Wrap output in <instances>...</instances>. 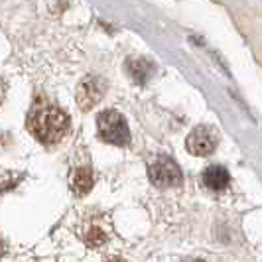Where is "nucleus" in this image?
Instances as JSON below:
<instances>
[{
	"mask_svg": "<svg viewBox=\"0 0 262 262\" xmlns=\"http://www.w3.org/2000/svg\"><path fill=\"white\" fill-rule=\"evenodd\" d=\"M219 144V134L211 126H197L195 130L187 136V150L193 156H209L215 152V148Z\"/></svg>",
	"mask_w": 262,
	"mask_h": 262,
	"instance_id": "39448f33",
	"label": "nucleus"
},
{
	"mask_svg": "<svg viewBox=\"0 0 262 262\" xmlns=\"http://www.w3.org/2000/svg\"><path fill=\"white\" fill-rule=\"evenodd\" d=\"M28 126L39 142L55 144L67 134L69 117L57 106H41L34 111V115L28 120Z\"/></svg>",
	"mask_w": 262,
	"mask_h": 262,
	"instance_id": "f257e3e1",
	"label": "nucleus"
},
{
	"mask_svg": "<svg viewBox=\"0 0 262 262\" xmlns=\"http://www.w3.org/2000/svg\"><path fill=\"white\" fill-rule=\"evenodd\" d=\"M106 241V235L101 231V229H91L89 233H87V236H85V243L89 245V247H99V245H103Z\"/></svg>",
	"mask_w": 262,
	"mask_h": 262,
	"instance_id": "1a4fd4ad",
	"label": "nucleus"
},
{
	"mask_svg": "<svg viewBox=\"0 0 262 262\" xmlns=\"http://www.w3.org/2000/svg\"><path fill=\"white\" fill-rule=\"evenodd\" d=\"M106 91V81L103 77H97V75H89L85 77L77 87V105L83 108V111H89L91 106H95L103 97H105Z\"/></svg>",
	"mask_w": 262,
	"mask_h": 262,
	"instance_id": "20e7f679",
	"label": "nucleus"
},
{
	"mask_svg": "<svg viewBox=\"0 0 262 262\" xmlns=\"http://www.w3.org/2000/svg\"><path fill=\"white\" fill-rule=\"evenodd\" d=\"M126 69L130 73V77L136 81V83H146L148 79L154 75L156 67L152 61H148L146 57H136V59H128L126 63Z\"/></svg>",
	"mask_w": 262,
	"mask_h": 262,
	"instance_id": "0eeeda50",
	"label": "nucleus"
},
{
	"mask_svg": "<svg viewBox=\"0 0 262 262\" xmlns=\"http://www.w3.org/2000/svg\"><path fill=\"white\" fill-rule=\"evenodd\" d=\"M93 182H95V178H93L91 168H79V170L73 173L71 187H73V191H75L77 195H85V193L91 191Z\"/></svg>",
	"mask_w": 262,
	"mask_h": 262,
	"instance_id": "6e6552de",
	"label": "nucleus"
},
{
	"mask_svg": "<svg viewBox=\"0 0 262 262\" xmlns=\"http://www.w3.org/2000/svg\"><path fill=\"white\" fill-rule=\"evenodd\" d=\"M201 182H203L205 187H209L213 191H219V189H225L229 185L231 176H229V171L225 170L223 166H209L207 170L203 171Z\"/></svg>",
	"mask_w": 262,
	"mask_h": 262,
	"instance_id": "423d86ee",
	"label": "nucleus"
},
{
	"mask_svg": "<svg viewBox=\"0 0 262 262\" xmlns=\"http://www.w3.org/2000/svg\"><path fill=\"white\" fill-rule=\"evenodd\" d=\"M97 128H99V138L103 142L115 146H126L130 142L128 124L118 111H103L97 117Z\"/></svg>",
	"mask_w": 262,
	"mask_h": 262,
	"instance_id": "f03ea898",
	"label": "nucleus"
},
{
	"mask_svg": "<svg viewBox=\"0 0 262 262\" xmlns=\"http://www.w3.org/2000/svg\"><path fill=\"white\" fill-rule=\"evenodd\" d=\"M2 97H4V81L0 79V103H2Z\"/></svg>",
	"mask_w": 262,
	"mask_h": 262,
	"instance_id": "9d476101",
	"label": "nucleus"
},
{
	"mask_svg": "<svg viewBox=\"0 0 262 262\" xmlns=\"http://www.w3.org/2000/svg\"><path fill=\"white\" fill-rule=\"evenodd\" d=\"M4 252V245H2V241H0V254Z\"/></svg>",
	"mask_w": 262,
	"mask_h": 262,
	"instance_id": "9b49d317",
	"label": "nucleus"
},
{
	"mask_svg": "<svg viewBox=\"0 0 262 262\" xmlns=\"http://www.w3.org/2000/svg\"><path fill=\"white\" fill-rule=\"evenodd\" d=\"M148 178L158 187H173V185H180L184 182V176H182L180 166L173 160H170V158L166 156L158 158L154 164H150Z\"/></svg>",
	"mask_w": 262,
	"mask_h": 262,
	"instance_id": "7ed1b4c3",
	"label": "nucleus"
}]
</instances>
